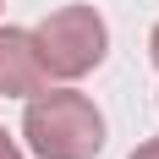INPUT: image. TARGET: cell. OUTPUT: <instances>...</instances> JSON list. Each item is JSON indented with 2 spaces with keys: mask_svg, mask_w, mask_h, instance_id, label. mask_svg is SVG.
<instances>
[{
  "mask_svg": "<svg viewBox=\"0 0 159 159\" xmlns=\"http://www.w3.org/2000/svg\"><path fill=\"white\" fill-rule=\"evenodd\" d=\"M132 159H159V137H154V143H143V148H132Z\"/></svg>",
  "mask_w": 159,
  "mask_h": 159,
  "instance_id": "5b68a950",
  "label": "cell"
},
{
  "mask_svg": "<svg viewBox=\"0 0 159 159\" xmlns=\"http://www.w3.org/2000/svg\"><path fill=\"white\" fill-rule=\"evenodd\" d=\"M148 55H154V66H159V28H154V39H148Z\"/></svg>",
  "mask_w": 159,
  "mask_h": 159,
  "instance_id": "8992f818",
  "label": "cell"
},
{
  "mask_svg": "<svg viewBox=\"0 0 159 159\" xmlns=\"http://www.w3.org/2000/svg\"><path fill=\"white\" fill-rule=\"evenodd\" d=\"M39 88H49V71L39 61L28 28H0V93L6 99H33Z\"/></svg>",
  "mask_w": 159,
  "mask_h": 159,
  "instance_id": "3957f363",
  "label": "cell"
},
{
  "mask_svg": "<svg viewBox=\"0 0 159 159\" xmlns=\"http://www.w3.org/2000/svg\"><path fill=\"white\" fill-rule=\"evenodd\" d=\"M33 44H39V61H44L49 77H82L104 61L110 28L93 6H61L33 28Z\"/></svg>",
  "mask_w": 159,
  "mask_h": 159,
  "instance_id": "7a4b0ae2",
  "label": "cell"
},
{
  "mask_svg": "<svg viewBox=\"0 0 159 159\" xmlns=\"http://www.w3.org/2000/svg\"><path fill=\"white\" fill-rule=\"evenodd\" d=\"M22 137L39 159H93L104 148V115L93 110L88 93H71V88L44 93L39 88L22 115Z\"/></svg>",
  "mask_w": 159,
  "mask_h": 159,
  "instance_id": "6da1fadb",
  "label": "cell"
},
{
  "mask_svg": "<svg viewBox=\"0 0 159 159\" xmlns=\"http://www.w3.org/2000/svg\"><path fill=\"white\" fill-rule=\"evenodd\" d=\"M0 159H22V154H16V143L6 137V126H0Z\"/></svg>",
  "mask_w": 159,
  "mask_h": 159,
  "instance_id": "277c9868",
  "label": "cell"
}]
</instances>
